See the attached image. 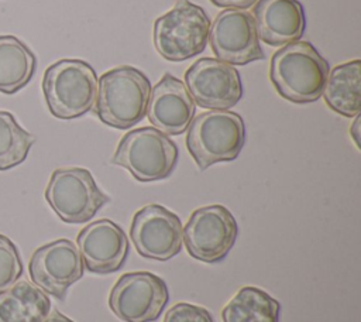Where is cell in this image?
<instances>
[{"label": "cell", "mask_w": 361, "mask_h": 322, "mask_svg": "<svg viewBox=\"0 0 361 322\" xmlns=\"http://www.w3.org/2000/svg\"><path fill=\"white\" fill-rule=\"evenodd\" d=\"M329 73V62L309 41L286 44L271 59V82L283 99L293 103L316 102Z\"/></svg>", "instance_id": "cell-1"}, {"label": "cell", "mask_w": 361, "mask_h": 322, "mask_svg": "<svg viewBox=\"0 0 361 322\" xmlns=\"http://www.w3.org/2000/svg\"><path fill=\"white\" fill-rule=\"evenodd\" d=\"M149 95L147 75L135 66L121 65L99 78L94 112L104 124L126 130L145 117Z\"/></svg>", "instance_id": "cell-2"}, {"label": "cell", "mask_w": 361, "mask_h": 322, "mask_svg": "<svg viewBox=\"0 0 361 322\" xmlns=\"http://www.w3.org/2000/svg\"><path fill=\"white\" fill-rule=\"evenodd\" d=\"M42 92L52 116L76 119L93 107L97 76L93 66L82 59H61L45 69Z\"/></svg>", "instance_id": "cell-3"}, {"label": "cell", "mask_w": 361, "mask_h": 322, "mask_svg": "<svg viewBox=\"0 0 361 322\" xmlns=\"http://www.w3.org/2000/svg\"><path fill=\"white\" fill-rule=\"evenodd\" d=\"M244 141V120L234 112H204L196 116L188 127L186 147L202 171L213 164L235 160Z\"/></svg>", "instance_id": "cell-4"}, {"label": "cell", "mask_w": 361, "mask_h": 322, "mask_svg": "<svg viewBox=\"0 0 361 322\" xmlns=\"http://www.w3.org/2000/svg\"><path fill=\"white\" fill-rule=\"evenodd\" d=\"M178 155V145L169 136L155 127H140L121 137L111 162L141 182H152L172 174Z\"/></svg>", "instance_id": "cell-5"}, {"label": "cell", "mask_w": 361, "mask_h": 322, "mask_svg": "<svg viewBox=\"0 0 361 322\" xmlns=\"http://www.w3.org/2000/svg\"><path fill=\"white\" fill-rule=\"evenodd\" d=\"M210 32V18L189 0L175 6L154 24V45L159 55L172 62L186 61L203 52Z\"/></svg>", "instance_id": "cell-6"}, {"label": "cell", "mask_w": 361, "mask_h": 322, "mask_svg": "<svg viewBox=\"0 0 361 322\" xmlns=\"http://www.w3.org/2000/svg\"><path fill=\"white\" fill-rule=\"evenodd\" d=\"M45 199L65 223H85L110 202L90 171L79 167L55 169L45 188Z\"/></svg>", "instance_id": "cell-7"}, {"label": "cell", "mask_w": 361, "mask_h": 322, "mask_svg": "<svg viewBox=\"0 0 361 322\" xmlns=\"http://www.w3.org/2000/svg\"><path fill=\"white\" fill-rule=\"evenodd\" d=\"M237 234V220L223 205L197 208L182 232L188 253L204 263L223 260L234 246Z\"/></svg>", "instance_id": "cell-8"}, {"label": "cell", "mask_w": 361, "mask_h": 322, "mask_svg": "<svg viewBox=\"0 0 361 322\" xmlns=\"http://www.w3.org/2000/svg\"><path fill=\"white\" fill-rule=\"evenodd\" d=\"M169 299L166 282L148 271L123 274L113 285L109 306L124 322H152Z\"/></svg>", "instance_id": "cell-9"}, {"label": "cell", "mask_w": 361, "mask_h": 322, "mask_svg": "<svg viewBox=\"0 0 361 322\" xmlns=\"http://www.w3.org/2000/svg\"><path fill=\"white\" fill-rule=\"evenodd\" d=\"M28 271L38 288L58 299H65L68 288L83 277L85 264L73 242L58 239L32 253Z\"/></svg>", "instance_id": "cell-10"}, {"label": "cell", "mask_w": 361, "mask_h": 322, "mask_svg": "<svg viewBox=\"0 0 361 322\" xmlns=\"http://www.w3.org/2000/svg\"><path fill=\"white\" fill-rule=\"evenodd\" d=\"M182 223L169 209L151 203L141 208L133 217L130 237L140 256L166 261L182 250Z\"/></svg>", "instance_id": "cell-11"}, {"label": "cell", "mask_w": 361, "mask_h": 322, "mask_svg": "<svg viewBox=\"0 0 361 322\" xmlns=\"http://www.w3.org/2000/svg\"><path fill=\"white\" fill-rule=\"evenodd\" d=\"M185 83L195 103L212 110H227L243 97L238 71L214 58H202L189 66Z\"/></svg>", "instance_id": "cell-12"}, {"label": "cell", "mask_w": 361, "mask_h": 322, "mask_svg": "<svg viewBox=\"0 0 361 322\" xmlns=\"http://www.w3.org/2000/svg\"><path fill=\"white\" fill-rule=\"evenodd\" d=\"M209 40L214 55L230 65H245L265 56L254 17L245 10L220 11L210 24Z\"/></svg>", "instance_id": "cell-13"}, {"label": "cell", "mask_w": 361, "mask_h": 322, "mask_svg": "<svg viewBox=\"0 0 361 322\" xmlns=\"http://www.w3.org/2000/svg\"><path fill=\"white\" fill-rule=\"evenodd\" d=\"M76 247L90 273L109 274L120 270L128 256V240L124 230L110 219H100L85 226Z\"/></svg>", "instance_id": "cell-14"}, {"label": "cell", "mask_w": 361, "mask_h": 322, "mask_svg": "<svg viewBox=\"0 0 361 322\" xmlns=\"http://www.w3.org/2000/svg\"><path fill=\"white\" fill-rule=\"evenodd\" d=\"M196 110L186 85L171 73L151 88L147 106L148 120L166 136H178L188 130Z\"/></svg>", "instance_id": "cell-15"}, {"label": "cell", "mask_w": 361, "mask_h": 322, "mask_svg": "<svg viewBox=\"0 0 361 322\" xmlns=\"http://www.w3.org/2000/svg\"><path fill=\"white\" fill-rule=\"evenodd\" d=\"M252 13L258 37L268 45L299 41L305 32V10L298 0H258Z\"/></svg>", "instance_id": "cell-16"}, {"label": "cell", "mask_w": 361, "mask_h": 322, "mask_svg": "<svg viewBox=\"0 0 361 322\" xmlns=\"http://www.w3.org/2000/svg\"><path fill=\"white\" fill-rule=\"evenodd\" d=\"M51 312L48 295L28 281L0 292V322H42Z\"/></svg>", "instance_id": "cell-17"}, {"label": "cell", "mask_w": 361, "mask_h": 322, "mask_svg": "<svg viewBox=\"0 0 361 322\" xmlns=\"http://www.w3.org/2000/svg\"><path fill=\"white\" fill-rule=\"evenodd\" d=\"M327 106L345 117L361 112V61L354 59L336 66L326 80L323 93Z\"/></svg>", "instance_id": "cell-18"}, {"label": "cell", "mask_w": 361, "mask_h": 322, "mask_svg": "<svg viewBox=\"0 0 361 322\" xmlns=\"http://www.w3.org/2000/svg\"><path fill=\"white\" fill-rule=\"evenodd\" d=\"M37 58L14 35H0V92L13 95L21 90L34 76Z\"/></svg>", "instance_id": "cell-19"}, {"label": "cell", "mask_w": 361, "mask_h": 322, "mask_svg": "<svg viewBox=\"0 0 361 322\" xmlns=\"http://www.w3.org/2000/svg\"><path fill=\"white\" fill-rule=\"evenodd\" d=\"M281 304L258 287H241L221 311L223 322H279Z\"/></svg>", "instance_id": "cell-20"}, {"label": "cell", "mask_w": 361, "mask_h": 322, "mask_svg": "<svg viewBox=\"0 0 361 322\" xmlns=\"http://www.w3.org/2000/svg\"><path fill=\"white\" fill-rule=\"evenodd\" d=\"M35 137L24 130L10 112L0 110V171H6L21 164Z\"/></svg>", "instance_id": "cell-21"}, {"label": "cell", "mask_w": 361, "mask_h": 322, "mask_svg": "<svg viewBox=\"0 0 361 322\" xmlns=\"http://www.w3.org/2000/svg\"><path fill=\"white\" fill-rule=\"evenodd\" d=\"M23 274V261L17 246L0 233V292L10 288Z\"/></svg>", "instance_id": "cell-22"}, {"label": "cell", "mask_w": 361, "mask_h": 322, "mask_svg": "<svg viewBox=\"0 0 361 322\" xmlns=\"http://www.w3.org/2000/svg\"><path fill=\"white\" fill-rule=\"evenodd\" d=\"M164 322H214L210 312L199 305L188 302L175 304L165 314Z\"/></svg>", "instance_id": "cell-23"}, {"label": "cell", "mask_w": 361, "mask_h": 322, "mask_svg": "<svg viewBox=\"0 0 361 322\" xmlns=\"http://www.w3.org/2000/svg\"><path fill=\"white\" fill-rule=\"evenodd\" d=\"M213 4L224 8H247L257 0H210Z\"/></svg>", "instance_id": "cell-24"}, {"label": "cell", "mask_w": 361, "mask_h": 322, "mask_svg": "<svg viewBox=\"0 0 361 322\" xmlns=\"http://www.w3.org/2000/svg\"><path fill=\"white\" fill-rule=\"evenodd\" d=\"M42 322H73L71 318L65 316L59 311H52L48 314V316Z\"/></svg>", "instance_id": "cell-25"}, {"label": "cell", "mask_w": 361, "mask_h": 322, "mask_svg": "<svg viewBox=\"0 0 361 322\" xmlns=\"http://www.w3.org/2000/svg\"><path fill=\"white\" fill-rule=\"evenodd\" d=\"M360 121H361V117H360V114H357L355 120H354V123H353V126L350 129V134L353 136V140H354V143L357 144L358 148H360V130H358Z\"/></svg>", "instance_id": "cell-26"}]
</instances>
